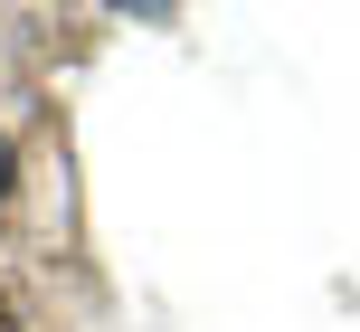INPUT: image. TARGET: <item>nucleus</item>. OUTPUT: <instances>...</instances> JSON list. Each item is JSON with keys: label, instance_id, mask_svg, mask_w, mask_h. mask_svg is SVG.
I'll use <instances>...</instances> for the list:
<instances>
[{"label": "nucleus", "instance_id": "1", "mask_svg": "<svg viewBox=\"0 0 360 332\" xmlns=\"http://www.w3.org/2000/svg\"><path fill=\"white\" fill-rule=\"evenodd\" d=\"M10 181H19V162H10V143H0V200H10Z\"/></svg>", "mask_w": 360, "mask_h": 332}]
</instances>
